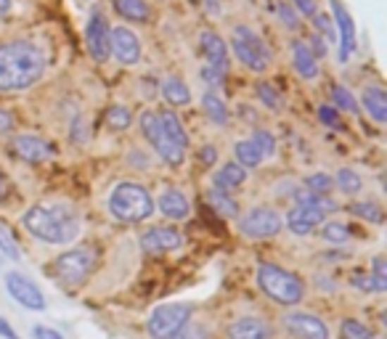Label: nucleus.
<instances>
[{"label":"nucleus","instance_id":"obj_1","mask_svg":"<svg viewBox=\"0 0 387 339\" xmlns=\"http://www.w3.org/2000/svg\"><path fill=\"white\" fill-rule=\"evenodd\" d=\"M45 54L30 40L0 43V93L27 90L43 77Z\"/></svg>","mask_w":387,"mask_h":339},{"label":"nucleus","instance_id":"obj_2","mask_svg":"<svg viewBox=\"0 0 387 339\" xmlns=\"http://www.w3.org/2000/svg\"><path fill=\"white\" fill-rule=\"evenodd\" d=\"M24 228L45 244H69L78 239L80 218L67 204H37L22 218Z\"/></svg>","mask_w":387,"mask_h":339},{"label":"nucleus","instance_id":"obj_3","mask_svg":"<svg viewBox=\"0 0 387 339\" xmlns=\"http://www.w3.org/2000/svg\"><path fill=\"white\" fill-rule=\"evenodd\" d=\"M109 212L122 223H141L154 212V199L149 197V191L141 183L125 180L111 191Z\"/></svg>","mask_w":387,"mask_h":339},{"label":"nucleus","instance_id":"obj_4","mask_svg":"<svg viewBox=\"0 0 387 339\" xmlns=\"http://www.w3.org/2000/svg\"><path fill=\"white\" fill-rule=\"evenodd\" d=\"M257 284L278 305H297L300 300L305 297V286H302L297 276L274 263L257 265Z\"/></svg>","mask_w":387,"mask_h":339},{"label":"nucleus","instance_id":"obj_5","mask_svg":"<svg viewBox=\"0 0 387 339\" xmlns=\"http://www.w3.org/2000/svg\"><path fill=\"white\" fill-rule=\"evenodd\" d=\"M233 54L236 58L242 61L247 69H252V72H266L268 66H271V51H268V45L263 43V37L250 30V27H236L233 30Z\"/></svg>","mask_w":387,"mask_h":339},{"label":"nucleus","instance_id":"obj_6","mask_svg":"<svg viewBox=\"0 0 387 339\" xmlns=\"http://www.w3.org/2000/svg\"><path fill=\"white\" fill-rule=\"evenodd\" d=\"M93 268H96V252L90 247H78V249H69L56 257L54 273L61 284L72 289V286L82 284Z\"/></svg>","mask_w":387,"mask_h":339},{"label":"nucleus","instance_id":"obj_7","mask_svg":"<svg viewBox=\"0 0 387 339\" xmlns=\"http://www.w3.org/2000/svg\"><path fill=\"white\" fill-rule=\"evenodd\" d=\"M138 125H141L144 138L154 146V152L159 154L170 167H178V164L183 162L186 149H180L178 143L170 141V135H167L165 128H162V122H159V114H156V111H144L141 120H138Z\"/></svg>","mask_w":387,"mask_h":339},{"label":"nucleus","instance_id":"obj_8","mask_svg":"<svg viewBox=\"0 0 387 339\" xmlns=\"http://www.w3.org/2000/svg\"><path fill=\"white\" fill-rule=\"evenodd\" d=\"M188 316H191V305H183V302L154 307L149 316V334L152 339H173L188 323Z\"/></svg>","mask_w":387,"mask_h":339},{"label":"nucleus","instance_id":"obj_9","mask_svg":"<svg viewBox=\"0 0 387 339\" xmlns=\"http://www.w3.org/2000/svg\"><path fill=\"white\" fill-rule=\"evenodd\" d=\"M337 204H334L329 197H319L316 204H297L295 209H289L287 215V226L292 228V233L297 236H308L310 230H316L324 223V215L326 212H334Z\"/></svg>","mask_w":387,"mask_h":339},{"label":"nucleus","instance_id":"obj_10","mask_svg":"<svg viewBox=\"0 0 387 339\" xmlns=\"http://www.w3.org/2000/svg\"><path fill=\"white\" fill-rule=\"evenodd\" d=\"M239 230L247 239H271V236H276L278 230H281V218L268 207L250 209L239 220Z\"/></svg>","mask_w":387,"mask_h":339},{"label":"nucleus","instance_id":"obj_11","mask_svg":"<svg viewBox=\"0 0 387 339\" xmlns=\"http://www.w3.org/2000/svg\"><path fill=\"white\" fill-rule=\"evenodd\" d=\"M109 54H114V58L122 66L138 64V58H141V40H138V35H133V30H128V27L109 30Z\"/></svg>","mask_w":387,"mask_h":339},{"label":"nucleus","instance_id":"obj_12","mask_svg":"<svg viewBox=\"0 0 387 339\" xmlns=\"http://www.w3.org/2000/svg\"><path fill=\"white\" fill-rule=\"evenodd\" d=\"M6 289H8V295H11L22 307H27V310H43V307H45L43 292H40V289H37V284H35V281H30L27 276H22V273H6Z\"/></svg>","mask_w":387,"mask_h":339},{"label":"nucleus","instance_id":"obj_13","mask_svg":"<svg viewBox=\"0 0 387 339\" xmlns=\"http://www.w3.org/2000/svg\"><path fill=\"white\" fill-rule=\"evenodd\" d=\"M85 45H88V54L99 64H104L109 58V24H106L101 11H93L88 27H85Z\"/></svg>","mask_w":387,"mask_h":339},{"label":"nucleus","instance_id":"obj_14","mask_svg":"<svg viewBox=\"0 0 387 339\" xmlns=\"http://www.w3.org/2000/svg\"><path fill=\"white\" fill-rule=\"evenodd\" d=\"M284 326L297 339H329V326L313 313H289L284 318Z\"/></svg>","mask_w":387,"mask_h":339},{"label":"nucleus","instance_id":"obj_15","mask_svg":"<svg viewBox=\"0 0 387 339\" xmlns=\"http://www.w3.org/2000/svg\"><path fill=\"white\" fill-rule=\"evenodd\" d=\"M334 13V32L340 35V61H348L355 51V24L350 19V11L343 6V0H332Z\"/></svg>","mask_w":387,"mask_h":339},{"label":"nucleus","instance_id":"obj_16","mask_svg":"<svg viewBox=\"0 0 387 339\" xmlns=\"http://www.w3.org/2000/svg\"><path fill=\"white\" fill-rule=\"evenodd\" d=\"M11 149L19 159H24V162L30 164H43L54 156L51 143H45L43 138H37V135H16L11 141Z\"/></svg>","mask_w":387,"mask_h":339},{"label":"nucleus","instance_id":"obj_17","mask_svg":"<svg viewBox=\"0 0 387 339\" xmlns=\"http://www.w3.org/2000/svg\"><path fill=\"white\" fill-rule=\"evenodd\" d=\"M141 247L149 254H162V252H176L183 247V236L176 228H152L141 236Z\"/></svg>","mask_w":387,"mask_h":339},{"label":"nucleus","instance_id":"obj_18","mask_svg":"<svg viewBox=\"0 0 387 339\" xmlns=\"http://www.w3.org/2000/svg\"><path fill=\"white\" fill-rule=\"evenodd\" d=\"M199 40H202V54L207 58V66L226 75V69H228V54H226V43L221 40V35L204 30V32L199 35Z\"/></svg>","mask_w":387,"mask_h":339},{"label":"nucleus","instance_id":"obj_19","mask_svg":"<svg viewBox=\"0 0 387 339\" xmlns=\"http://www.w3.org/2000/svg\"><path fill=\"white\" fill-rule=\"evenodd\" d=\"M228 339H271V326L263 318H239L228 326Z\"/></svg>","mask_w":387,"mask_h":339},{"label":"nucleus","instance_id":"obj_20","mask_svg":"<svg viewBox=\"0 0 387 339\" xmlns=\"http://www.w3.org/2000/svg\"><path fill=\"white\" fill-rule=\"evenodd\" d=\"M159 212L170 220H186L188 218V199L178 191V188H167L159 197Z\"/></svg>","mask_w":387,"mask_h":339},{"label":"nucleus","instance_id":"obj_21","mask_svg":"<svg viewBox=\"0 0 387 339\" xmlns=\"http://www.w3.org/2000/svg\"><path fill=\"white\" fill-rule=\"evenodd\" d=\"M292 61H295V69L302 80H313L319 77V61L313 58V54L308 51V43L302 40H295L292 43Z\"/></svg>","mask_w":387,"mask_h":339},{"label":"nucleus","instance_id":"obj_22","mask_svg":"<svg viewBox=\"0 0 387 339\" xmlns=\"http://www.w3.org/2000/svg\"><path fill=\"white\" fill-rule=\"evenodd\" d=\"M364 106H366V111L371 114V120H374L376 125H385L387 122V96L379 85H369V88L364 90Z\"/></svg>","mask_w":387,"mask_h":339},{"label":"nucleus","instance_id":"obj_23","mask_svg":"<svg viewBox=\"0 0 387 339\" xmlns=\"http://www.w3.org/2000/svg\"><path fill=\"white\" fill-rule=\"evenodd\" d=\"M162 96L170 106H186L188 101H191V93H188L186 82L180 80V77H170L162 82Z\"/></svg>","mask_w":387,"mask_h":339},{"label":"nucleus","instance_id":"obj_24","mask_svg":"<svg viewBox=\"0 0 387 339\" xmlns=\"http://www.w3.org/2000/svg\"><path fill=\"white\" fill-rule=\"evenodd\" d=\"M247 180V170H244L242 164H226L221 173L215 175V188H221V191H228V188H239Z\"/></svg>","mask_w":387,"mask_h":339},{"label":"nucleus","instance_id":"obj_25","mask_svg":"<svg viewBox=\"0 0 387 339\" xmlns=\"http://www.w3.org/2000/svg\"><path fill=\"white\" fill-rule=\"evenodd\" d=\"M159 114V122H162V128H165V132L170 135V141L178 143L180 149H186L188 146V138H186V130H183V125H180V120L176 117V111H156Z\"/></svg>","mask_w":387,"mask_h":339},{"label":"nucleus","instance_id":"obj_26","mask_svg":"<svg viewBox=\"0 0 387 339\" xmlns=\"http://www.w3.org/2000/svg\"><path fill=\"white\" fill-rule=\"evenodd\" d=\"M114 8L128 22H146L149 19V6L144 0H114Z\"/></svg>","mask_w":387,"mask_h":339},{"label":"nucleus","instance_id":"obj_27","mask_svg":"<svg viewBox=\"0 0 387 339\" xmlns=\"http://www.w3.org/2000/svg\"><path fill=\"white\" fill-rule=\"evenodd\" d=\"M207 202H210V207L215 209V212H221L226 218H236V215H239V204L228 197V191L212 188V191H207Z\"/></svg>","mask_w":387,"mask_h":339},{"label":"nucleus","instance_id":"obj_28","mask_svg":"<svg viewBox=\"0 0 387 339\" xmlns=\"http://www.w3.org/2000/svg\"><path fill=\"white\" fill-rule=\"evenodd\" d=\"M233 154H236V164H242V167H257L263 162V154L254 149L252 141H239L233 146Z\"/></svg>","mask_w":387,"mask_h":339},{"label":"nucleus","instance_id":"obj_29","mask_svg":"<svg viewBox=\"0 0 387 339\" xmlns=\"http://www.w3.org/2000/svg\"><path fill=\"white\" fill-rule=\"evenodd\" d=\"M202 106H204V111H207V117H210L212 122H218V125H226V122H228V109H226L221 96L207 93V96L202 99Z\"/></svg>","mask_w":387,"mask_h":339},{"label":"nucleus","instance_id":"obj_30","mask_svg":"<svg viewBox=\"0 0 387 339\" xmlns=\"http://www.w3.org/2000/svg\"><path fill=\"white\" fill-rule=\"evenodd\" d=\"M130 122H133V114L128 106H109L106 109V125H109L111 130H128L130 128Z\"/></svg>","mask_w":387,"mask_h":339},{"label":"nucleus","instance_id":"obj_31","mask_svg":"<svg viewBox=\"0 0 387 339\" xmlns=\"http://www.w3.org/2000/svg\"><path fill=\"white\" fill-rule=\"evenodd\" d=\"M0 252L6 254V257H11V260H22V249H19V244L13 239L11 228L0 220Z\"/></svg>","mask_w":387,"mask_h":339},{"label":"nucleus","instance_id":"obj_32","mask_svg":"<svg viewBox=\"0 0 387 339\" xmlns=\"http://www.w3.org/2000/svg\"><path fill=\"white\" fill-rule=\"evenodd\" d=\"M332 101L337 109H345L350 111V114H358V104H355L353 93L345 88V85H334L332 88Z\"/></svg>","mask_w":387,"mask_h":339},{"label":"nucleus","instance_id":"obj_33","mask_svg":"<svg viewBox=\"0 0 387 339\" xmlns=\"http://www.w3.org/2000/svg\"><path fill=\"white\" fill-rule=\"evenodd\" d=\"M334 183H337V186H340V191H345V194H358V191H361V178H358V173H355V170H348V167L337 173Z\"/></svg>","mask_w":387,"mask_h":339},{"label":"nucleus","instance_id":"obj_34","mask_svg":"<svg viewBox=\"0 0 387 339\" xmlns=\"http://www.w3.org/2000/svg\"><path fill=\"white\" fill-rule=\"evenodd\" d=\"M250 141L254 143V149H257V152L263 154V159L276 154V138H274V135H271L268 130H254Z\"/></svg>","mask_w":387,"mask_h":339},{"label":"nucleus","instance_id":"obj_35","mask_svg":"<svg viewBox=\"0 0 387 339\" xmlns=\"http://www.w3.org/2000/svg\"><path fill=\"white\" fill-rule=\"evenodd\" d=\"M350 212H355L358 218L371 220V223H385V212H382V207L374 204V202H358V204L350 207Z\"/></svg>","mask_w":387,"mask_h":339},{"label":"nucleus","instance_id":"obj_36","mask_svg":"<svg viewBox=\"0 0 387 339\" xmlns=\"http://www.w3.org/2000/svg\"><path fill=\"white\" fill-rule=\"evenodd\" d=\"M321 236H324V241H329V244H345L348 241V228H345L343 223H324L321 226Z\"/></svg>","mask_w":387,"mask_h":339},{"label":"nucleus","instance_id":"obj_37","mask_svg":"<svg viewBox=\"0 0 387 339\" xmlns=\"http://www.w3.org/2000/svg\"><path fill=\"white\" fill-rule=\"evenodd\" d=\"M343 339H374V331L350 318L343 323Z\"/></svg>","mask_w":387,"mask_h":339},{"label":"nucleus","instance_id":"obj_38","mask_svg":"<svg viewBox=\"0 0 387 339\" xmlns=\"http://www.w3.org/2000/svg\"><path fill=\"white\" fill-rule=\"evenodd\" d=\"M332 178L324 175V173H316V175L308 178V191L310 194H316V197H326L329 191H332Z\"/></svg>","mask_w":387,"mask_h":339},{"label":"nucleus","instance_id":"obj_39","mask_svg":"<svg viewBox=\"0 0 387 339\" xmlns=\"http://www.w3.org/2000/svg\"><path fill=\"white\" fill-rule=\"evenodd\" d=\"M313 27H316V32H319V37L324 35V40H329V43H334L337 40V32H334V22L326 16V13H316L313 16Z\"/></svg>","mask_w":387,"mask_h":339},{"label":"nucleus","instance_id":"obj_40","mask_svg":"<svg viewBox=\"0 0 387 339\" xmlns=\"http://www.w3.org/2000/svg\"><path fill=\"white\" fill-rule=\"evenodd\" d=\"M371 281H374V292H385V289H387L385 257H374V273H371Z\"/></svg>","mask_w":387,"mask_h":339},{"label":"nucleus","instance_id":"obj_41","mask_svg":"<svg viewBox=\"0 0 387 339\" xmlns=\"http://www.w3.org/2000/svg\"><path fill=\"white\" fill-rule=\"evenodd\" d=\"M257 96H260V101L266 104L268 109H278V104H281V99H278V93L274 90L271 82H260L257 85Z\"/></svg>","mask_w":387,"mask_h":339},{"label":"nucleus","instance_id":"obj_42","mask_svg":"<svg viewBox=\"0 0 387 339\" xmlns=\"http://www.w3.org/2000/svg\"><path fill=\"white\" fill-rule=\"evenodd\" d=\"M278 19L284 22V27H287V30H297V27H300L297 11H295L292 6H287V3H278Z\"/></svg>","mask_w":387,"mask_h":339},{"label":"nucleus","instance_id":"obj_43","mask_svg":"<svg viewBox=\"0 0 387 339\" xmlns=\"http://www.w3.org/2000/svg\"><path fill=\"white\" fill-rule=\"evenodd\" d=\"M319 120L326 128H340V114H337L334 106H319Z\"/></svg>","mask_w":387,"mask_h":339},{"label":"nucleus","instance_id":"obj_44","mask_svg":"<svg viewBox=\"0 0 387 339\" xmlns=\"http://www.w3.org/2000/svg\"><path fill=\"white\" fill-rule=\"evenodd\" d=\"M295 11L313 19L319 13V0H295Z\"/></svg>","mask_w":387,"mask_h":339},{"label":"nucleus","instance_id":"obj_45","mask_svg":"<svg viewBox=\"0 0 387 339\" xmlns=\"http://www.w3.org/2000/svg\"><path fill=\"white\" fill-rule=\"evenodd\" d=\"M173 339H207V331H204L202 326H188L186 323V326L180 328Z\"/></svg>","mask_w":387,"mask_h":339},{"label":"nucleus","instance_id":"obj_46","mask_svg":"<svg viewBox=\"0 0 387 339\" xmlns=\"http://www.w3.org/2000/svg\"><path fill=\"white\" fill-rule=\"evenodd\" d=\"M308 51L313 54V58H316V61H319L321 56H326V43H324V37H319V35H316V37H310Z\"/></svg>","mask_w":387,"mask_h":339},{"label":"nucleus","instance_id":"obj_47","mask_svg":"<svg viewBox=\"0 0 387 339\" xmlns=\"http://www.w3.org/2000/svg\"><path fill=\"white\" fill-rule=\"evenodd\" d=\"M202 77L207 80V85H223V80H226L223 72H215V69H210V66H204V69H202Z\"/></svg>","mask_w":387,"mask_h":339},{"label":"nucleus","instance_id":"obj_48","mask_svg":"<svg viewBox=\"0 0 387 339\" xmlns=\"http://www.w3.org/2000/svg\"><path fill=\"white\" fill-rule=\"evenodd\" d=\"M353 284L358 286L361 292H374V281H371V276L355 273V276H353Z\"/></svg>","mask_w":387,"mask_h":339},{"label":"nucleus","instance_id":"obj_49","mask_svg":"<svg viewBox=\"0 0 387 339\" xmlns=\"http://www.w3.org/2000/svg\"><path fill=\"white\" fill-rule=\"evenodd\" d=\"M35 339H61V334L59 331H54V328H48V326H35Z\"/></svg>","mask_w":387,"mask_h":339},{"label":"nucleus","instance_id":"obj_50","mask_svg":"<svg viewBox=\"0 0 387 339\" xmlns=\"http://www.w3.org/2000/svg\"><path fill=\"white\" fill-rule=\"evenodd\" d=\"M13 128V114L6 109H0V132H8Z\"/></svg>","mask_w":387,"mask_h":339},{"label":"nucleus","instance_id":"obj_51","mask_svg":"<svg viewBox=\"0 0 387 339\" xmlns=\"http://www.w3.org/2000/svg\"><path fill=\"white\" fill-rule=\"evenodd\" d=\"M0 337L3 339H19V334L11 328V323L6 321V318H0Z\"/></svg>","mask_w":387,"mask_h":339},{"label":"nucleus","instance_id":"obj_52","mask_svg":"<svg viewBox=\"0 0 387 339\" xmlns=\"http://www.w3.org/2000/svg\"><path fill=\"white\" fill-rule=\"evenodd\" d=\"M215 156H218V149H212V146H204V149H202V154H199V159L204 164H212V162H215Z\"/></svg>","mask_w":387,"mask_h":339}]
</instances>
